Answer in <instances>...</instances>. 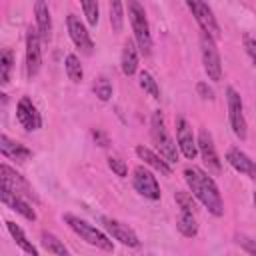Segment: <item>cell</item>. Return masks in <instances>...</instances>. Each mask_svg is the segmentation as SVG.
I'll list each match as a JSON object with an SVG mask.
<instances>
[{"label": "cell", "instance_id": "1", "mask_svg": "<svg viewBox=\"0 0 256 256\" xmlns=\"http://www.w3.org/2000/svg\"><path fill=\"white\" fill-rule=\"evenodd\" d=\"M184 180H186L190 192L208 208L210 214H214V216L224 214V202H222L220 190H218L216 182L204 170H200L196 166H188L184 170Z\"/></svg>", "mask_w": 256, "mask_h": 256}, {"label": "cell", "instance_id": "2", "mask_svg": "<svg viewBox=\"0 0 256 256\" xmlns=\"http://www.w3.org/2000/svg\"><path fill=\"white\" fill-rule=\"evenodd\" d=\"M128 16H130L132 30H134V38H136V44H138L140 52H142L144 56H150V52H152L150 26H148L144 8H142L136 0H130V2H128Z\"/></svg>", "mask_w": 256, "mask_h": 256}, {"label": "cell", "instance_id": "3", "mask_svg": "<svg viewBox=\"0 0 256 256\" xmlns=\"http://www.w3.org/2000/svg\"><path fill=\"white\" fill-rule=\"evenodd\" d=\"M64 222H66L82 240H86L88 244H92V246H96V248H100V250H106V252H112V250H114L112 240H110L102 230H98V228H94L92 224H88L86 220H80V218L74 216V214H64Z\"/></svg>", "mask_w": 256, "mask_h": 256}, {"label": "cell", "instance_id": "4", "mask_svg": "<svg viewBox=\"0 0 256 256\" xmlns=\"http://www.w3.org/2000/svg\"><path fill=\"white\" fill-rule=\"evenodd\" d=\"M152 138L160 150V154L164 156V160L170 164V162H176L178 160V152H176V144L174 140L168 136V130H166V124H164V118L162 114L156 110L152 114Z\"/></svg>", "mask_w": 256, "mask_h": 256}, {"label": "cell", "instance_id": "5", "mask_svg": "<svg viewBox=\"0 0 256 256\" xmlns=\"http://www.w3.org/2000/svg\"><path fill=\"white\" fill-rule=\"evenodd\" d=\"M200 48H202V62H204V70H206L208 78L218 82L222 78V60H220V52L216 48V40H212L208 34L202 32Z\"/></svg>", "mask_w": 256, "mask_h": 256}, {"label": "cell", "instance_id": "6", "mask_svg": "<svg viewBox=\"0 0 256 256\" xmlns=\"http://www.w3.org/2000/svg\"><path fill=\"white\" fill-rule=\"evenodd\" d=\"M226 100H228V118H230L232 132H234L240 140H246V136H248V126H246V118H244L242 98H240V94H238L232 86L226 88Z\"/></svg>", "mask_w": 256, "mask_h": 256}, {"label": "cell", "instance_id": "7", "mask_svg": "<svg viewBox=\"0 0 256 256\" xmlns=\"http://www.w3.org/2000/svg\"><path fill=\"white\" fill-rule=\"evenodd\" d=\"M186 4L192 10V14H194L196 22L200 24L202 32L208 34L212 40H218L220 38V26L216 22V16H214L212 8L208 4H204V2H200V0H188Z\"/></svg>", "mask_w": 256, "mask_h": 256}, {"label": "cell", "instance_id": "8", "mask_svg": "<svg viewBox=\"0 0 256 256\" xmlns=\"http://www.w3.org/2000/svg\"><path fill=\"white\" fill-rule=\"evenodd\" d=\"M40 34L38 28H30L26 34V74L34 78L42 66V48H40Z\"/></svg>", "mask_w": 256, "mask_h": 256}, {"label": "cell", "instance_id": "9", "mask_svg": "<svg viewBox=\"0 0 256 256\" xmlns=\"http://www.w3.org/2000/svg\"><path fill=\"white\" fill-rule=\"evenodd\" d=\"M0 174H2V186L4 188H8L10 192H14L20 198H34L36 200V194L30 188V184L16 170H12L8 164H2L0 166Z\"/></svg>", "mask_w": 256, "mask_h": 256}, {"label": "cell", "instance_id": "10", "mask_svg": "<svg viewBox=\"0 0 256 256\" xmlns=\"http://www.w3.org/2000/svg\"><path fill=\"white\" fill-rule=\"evenodd\" d=\"M132 182H134V188L140 196H144L148 200H160V186L156 182V176L150 170H146L144 166H138L134 170Z\"/></svg>", "mask_w": 256, "mask_h": 256}, {"label": "cell", "instance_id": "11", "mask_svg": "<svg viewBox=\"0 0 256 256\" xmlns=\"http://www.w3.org/2000/svg\"><path fill=\"white\" fill-rule=\"evenodd\" d=\"M100 222H102V226L106 228V232L114 238V240H118L120 244H124V246H130V248H138L140 246V240H138V236H136V232L128 226V224H122L120 220H114V218H100Z\"/></svg>", "mask_w": 256, "mask_h": 256}, {"label": "cell", "instance_id": "12", "mask_svg": "<svg viewBox=\"0 0 256 256\" xmlns=\"http://www.w3.org/2000/svg\"><path fill=\"white\" fill-rule=\"evenodd\" d=\"M66 22H68V34H70L72 42L76 44V48H80L82 54H92L94 44H92V38H90L88 30H86L84 22L76 14H68Z\"/></svg>", "mask_w": 256, "mask_h": 256}, {"label": "cell", "instance_id": "13", "mask_svg": "<svg viewBox=\"0 0 256 256\" xmlns=\"http://www.w3.org/2000/svg\"><path fill=\"white\" fill-rule=\"evenodd\" d=\"M176 142H178V148L184 154V158L194 160V156L198 154V144H196V138L192 134L190 124L184 118L176 120Z\"/></svg>", "mask_w": 256, "mask_h": 256}, {"label": "cell", "instance_id": "14", "mask_svg": "<svg viewBox=\"0 0 256 256\" xmlns=\"http://www.w3.org/2000/svg\"><path fill=\"white\" fill-rule=\"evenodd\" d=\"M16 118H18V122H20L28 132L38 130L40 124H42L40 112L36 110L34 102H32L28 96H22V98L18 100V106H16Z\"/></svg>", "mask_w": 256, "mask_h": 256}, {"label": "cell", "instance_id": "15", "mask_svg": "<svg viewBox=\"0 0 256 256\" xmlns=\"http://www.w3.org/2000/svg\"><path fill=\"white\" fill-rule=\"evenodd\" d=\"M196 144H198V152L202 154V160L208 164V168L214 170V172H218V170H220V160H218V154H216V148H214L212 134L202 128V130L198 132Z\"/></svg>", "mask_w": 256, "mask_h": 256}, {"label": "cell", "instance_id": "16", "mask_svg": "<svg viewBox=\"0 0 256 256\" xmlns=\"http://www.w3.org/2000/svg\"><path fill=\"white\" fill-rule=\"evenodd\" d=\"M226 160H228V164H230L236 172L246 174L248 178L256 180V162H254L246 152H242L240 148H230V150L226 152Z\"/></svg>", "mask_w": 256, "mask_h": 256}, {"label": "cell", "instance_id": "17", "mask_svg": "<svg viewBox=\"0 0 256 256\" xmlns=\"http://www.w3.org/2000/svg\"><path fill=\"white\" fill-rule=\"evenodd\" d=\"M0 198H2V202H4L6 206H10L14 212H18L20 216H24L26 220H30V222H34V220H36V212H34V208H32L24 198H20V196H16L14 192H10L8 188H4V186H2Z\"/></svg>", "mask_w": 256, "mask_h": 256}, {"label": "cell", "instance_id": "18", "mask_svg": "<svg viewBox=\"0 0 256 256\" xmlns=\"http://www.w3.org/2000/svg\"><path fill=\"white\" fill-rule=\"evenodd\" d=\"M0 152H2V156L10 158V160H16V162H24V160H28L32 156V150L30 148H26L20 142L10 140L6 134L0 136Z\"/></svg>", "mask_w": 256, "mask_h": 256}, {"label": "cell", "instance_id": "19", "mask_svg": "<svg viewBox=\"0 0 256 256\" xmlns=\"http://www.w3.org/2000/svg\"><path fill=\"white\" fill-rule=\"evenodd\" d=\"M34 12H36V28H38V34L44 42H48L52 38V18H50V10H48V4L38 0L34 4Z\"/></svg>", "mask_w": 256, "mask_h": 256}, {"label": "cell", "instance_id": "20", "mask_svg": "<svg viewBox=\"0 0 256 256\" xmlns=\"http://www.w3.org/2000/svg\"><path fill=\"white\" fill-rule=\"evenodd\" d=\"M136 154H138L140 160H144V164H148V166L154 168L156 172H160V174H164V176H170V174H172L170 164H168L166 160H162L158 154H154L150 148H146V146H136Z\"/></svg>", "mask_w": 256, "mask_h": 256}, {"label": "cell", "instance_id": "21", "mask_svg": "<svg viewBox=\"0 0 256 256\" xmlns=\"http://www.w3.org/2000/svg\"><path fill=\"white\" fill-rule=\"evenodd\" d=\"M120 66H122V72L126 76H132L138 68V50L134 46L132 40H126L124 42V50H122V60H120Z\"/></svg>", "mask_w": 256, "mask_h": 256}, {"label": "cell", "instance_id": "22", "mask_svg": "<svg viewBox=\"0 0 256 256\" xmlns=\"http://www.w3.org/2000/svg\"><path fill=\"white\" fill-rule=\"evenodd\" d=\"M6 228H8V232L12 234V238H14V242L24 250V252H28L30 256H38V250H36V246L26 238V234L22 232V228L18 226V224H14V222H6Z\"/></svg>", "mask_w": 256, "mask_h": 256}, {"label": "cell", "instance_id": "23", "mask_svg": "<svg viewBox=\"0 0 256 256\" xmlns=\"http://www.w3.org/2000/svg\"><path fill=\"white\" fill-rule=\"evenodd\" d=\"M176 228L180 230L182 236L186 238H192L198 234V224H196V218H194V212H180L178 216V222H176Z\"/></svg>", "mask_w": 256, "mask_h": 256}, {"label": "cell", "instance_id": "24", "mask_svg": "<svg viewBox=\"0 0 256 256\" xmlns=\"http://www.w3.org/2000/svg\"><path fill=\"white\" fill-rule=\"evenodd\" d=\"M42 244L54 256H68V250H66L64 242L60 238H56L54 234H50V232H42Z\"/></svg>", "mask_w": 256, "mask_h": 256}, {"label": "cell", "instance_id": "25", "mask_svg": "<svg viewBox=\"0 0 256 256\" xmlns=\"http://www.w3.org/2000/svg\"><path fill=\"white\" fill-rule=\"evenodd\" d=\"M64 66H66V74L72 82H80L82 76H84V70H82V64L78 60L76 54H68L66 60H64Z\"/></svg>", "mask_w": 256, "mask_h": 256}, {"label": "cell", "instance_id": "26", "mask_svg": "<svg viewBox=\"0 0 256 256\" xmlns=\"http://www.w3.org/2000/svg\"><path fill=\"white\" fill-rule=\"evenodd\" d=\"M110 24L114 32H120L124 26V4L118 0L110 2Z\"/></svg>", "mask_w": 256, "mask_h": 256}, {"label": "cell", "instance_id": "27", "mask_svg": "<svg viewBox=\"0 0 256 256\" xmlns=\"http://www.w3.org/2000/svg\"><path fill=\"white\" fill-rule=\"evenodd\" d=\"M140 88H142L144 92H148L154 100H158V98H160L158 84H156V80L152 78V74H150V72H146V70H142V72H140Z\"/></svg>", "mask_w": 256, "mask_h": 256}, {"label": "cell", "instance_id": "28", "mask_svg": "<svg viewBox=\"0 0 256 256\" xmlns=\"http://www.w3.org/2000/svg\"><path fill=\"white\" fill-rule=\"evenodd\" d=\"M10 70H12V52L4 50L0 56V84H8L10 80Z\"/></svg>", "mask_w": 256, "mask_h": 256}, {"label": "cell", "instance_id": "29", "mask_svg": "<svg viewBox=\"0 0 256 256\" xmlns=\"http://www.w3.org/2000/svg\"><path fill=\"white\" fill-rule=\"evenodd\" d=\"M82 10H84V16L88 20L90 26H96L98 24V14H100V8H98V2H82Z\"/></svg>", "mask_w": 256, "mask_h": 256}, {"label": "cell", "instance_id": "30", "mask_svg": "<svg viewBox=\"0 0 256 256\" xmlns=\"http://www.w3.org/2000/svg\"><path fill=\"white\" fill-rule=\"evenodd\" d=\"M94 92H96V96H98L102 102H106V100H110V96H112V84H110L106 78H98L96 84H94Z\"/></svg>", "mask_w": 256, "mask_h": 256}, {"label": "cell", "instance_id": "31", "mask_svg": "<svg viewBox=\"0 0 256 256\" xmlns=\"http://www.w3.org/2000/svg\"><path fill=\"white\" fill-rule=\"evenodd\" d=\"M108 166H110L112 172H116V176H120V178H124L126 172H128L126 162H124L122 158H118V156H110V158H108Z\"/></svg>", "mask_w": 256, "mask_h": 256}, {"label": "cell", "instance_id": "32", "mask_svg": "<svg viewBox=\"0 0 256 256\" xmlns=\"http://www.w3.org/2000/svg\"><path fill=\"white\" fill-rule=\"evenodd\" d=\"M174 198L180 204V210L182 212H194V202H192V196L188 192H176Z\"/></svg>", "mask_w": 256, "mask_h": 256}, {"label": "cell", "instance_id": "33", "mask_svg": "<svg viewBox=\"0 0 256 256\" xmlns=\"http://www.w3.org/2000/svg\"><path fill=\"white\" fill-rule=\"evenodd\" d=\"M244 48H246V52H248L252 64L256 66V40H254L252 36H244Z\"/></svg>", "mask_w": 256, "mask_h": 256}, {"label": "cell", "instance_id": "34", "mask_svg": "<svg viewBox=\"0 0 256 256\" xmlns=\"http://www.w3.org/2000/svg\"><path fill=\"white\" fill-rule=\"evenodd\" d=\"M196 90H198V94H200L204 100H214V90H212L206 82H198V84H196Z\"/></svg>", "mask_w": 256, "mask_h": 256}, {"label": "cell", "instance_id": "35", "mask_svg": "<svg viewBox=\"0 0 256 256\" xmlns=\"http://www.w3.org/2000/svg\"><path fill=\"white\" fill-rule=\"evenodd\" d=\"M238 242L242 244V248H244L250 256H256V240L246 238V236H240V238H238Z\"/></svg>", "mask_w": 256, "mask_h": 256}, {"label": "cell", "instance_id": "36", "mask_svg": "<svg viewBox=\"0 0 256 256\" xmlns=\"http://www.w3.org/2000/svg\"><path fill=\"white\" fill-rule=\"evenodd\" d=\"M252 198H254V206H256V192H254V196H252Z\"/></svg>", "mask_w": 256, "mask_h": 256}]
</instances>
